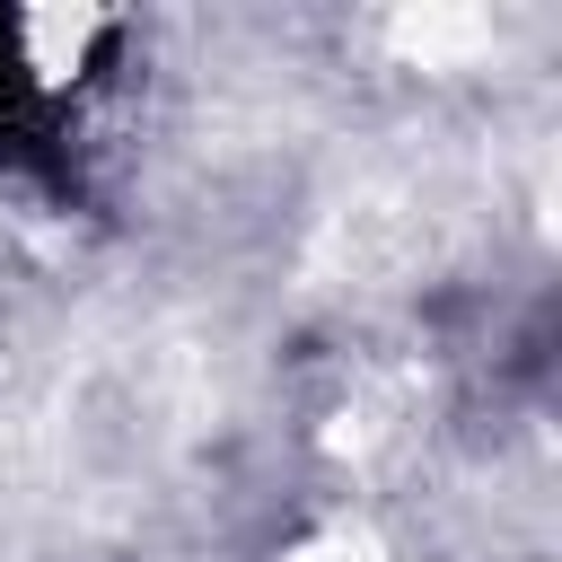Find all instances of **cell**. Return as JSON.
Segmentation results:
<instances>
[{
	"mask_svg": "<svg viewBox=\"0 0 562 562\" xmlns=\"http://www.w3.org/2000/svg\"><path fill=\"white\" fill-rule=\"evenodd\" d=\"M18 35H26V18H9V35H0V70H9V53H18ZM0 97H9V105H18V97H26V88H18V79H0Z\"/></svg>",
	"mask_w": 562,
	"mask_h": 562,
	"instance_id": "obj_1",
	"label": "cell"
}]
</instances>
